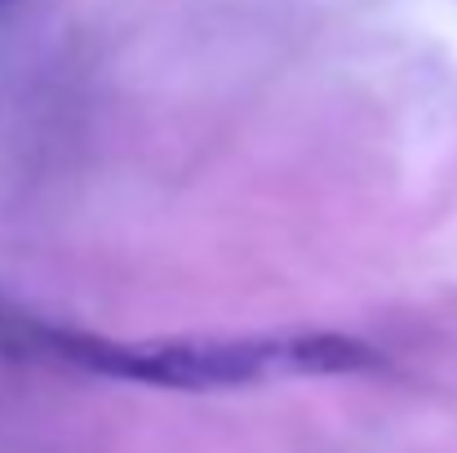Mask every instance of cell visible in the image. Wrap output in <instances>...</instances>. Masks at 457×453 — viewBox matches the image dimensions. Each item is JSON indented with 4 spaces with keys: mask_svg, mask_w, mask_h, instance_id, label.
I'll use <instances>...</instances> for the list:
<instances>
[{
    "mask_svg": "<svg viewBox=\"0 0 457 453\" xmlns=\"http://www.w3.org/2000/svg\"><path fill=\"white\" fill-rule=\"evenodd\" d=\"M22 360L80 369L155 391H236L280 378H351L382 365V351L351 333H245V338H107L31 320Z\"/></svg>",
    "mask_w": 457,
    "mask_h": 453,
    "instance_id": "cell-1",
    "label": "cell"
},
{
    "mask_svg": "<svg viewBox=\"0 0 457 453\" xmlns=\"http://www.w3.org/2000/svg\"><path fill=\"white\" fill-rule=\"evenodd\" d=\"M9 4H13V0H0V13H4V9H9Z\"/></svg>",
    "mask_w": 457,
    "mask_h": 453,
    "instance_id": "cell-2",
    "label": "cell"
}]
</instances>
